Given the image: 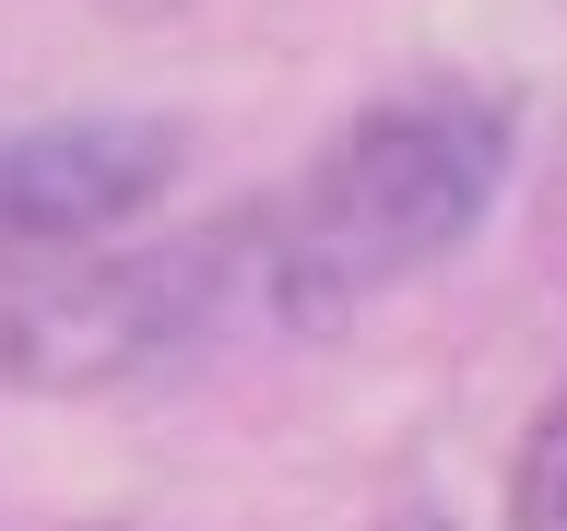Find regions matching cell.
Returning a JSON list of instances; mask_svg holds the SVG:
<instances>
[{"label":"cell","instance_id":"1","mask_svg":"<svg viewBox=\"0 0 567 531\" xmlns=\"http://www.w3.org/2000/svg\"><path fill=\"white\" fill-rule=\"evenodd\" d=\"M508 154H520V118L508 95H473V83L354 106L319 142V166L284 201H260V295L284 319H343L379 283L437 272L508 189Z\"/></svg>","mask_w":567,"mask_h":531},{"label":"cell","instance_id":"2","mask_svg":"<svg viewBox=\"0 0 567 531\" xmlns=\"http://www.w3.org/2000/svg\"><path fill=\"white\" fill-rule=\"evenodd\" d=\"M248 295H260V201L142 248L0 260V389L83 402V389L154 378L177 354H202Z\"/></svg>","mask_w":567,"mask_h":531},{"label":"cell","instance_id":"3","mask_svg":"<svg viewBox=\"0 0 567 531\" xmlns=\"http://www.w3.org/2000/svg\"><path fill=\"white\" fill-rule=\"evenodd\" d=\"M189 131L142 118V106H83V118H35L0 131V260H71V248H118V225L177 189Z\"/></svg>","mask_w":567,"mask_h":531},{"label":"cell","instance_id":"4","mask_svg":"<svg viewBox=\"0 0 567 531\" xmlns=\"http://www.w3.org/2000/svg\"><path fill=\"white\" fill-rule=\"evenodd\" d=\"M508 531H567V389L520 425V460H508Z\"/></svg>","mask_w":567,"mask_h":531},{"label":"cell","instance_id":"5","mask_svg":"<svg viewBox=\"0 0 567 531\" xmlns=\"http://www.w3.org/2000/svg\"><path fill=\"white\" fill-rule=\"evenodd\" d=\"M414 531H450V520H414Z\"/></svg>","mask_w":567,"mask_h":531}]
</instances>
